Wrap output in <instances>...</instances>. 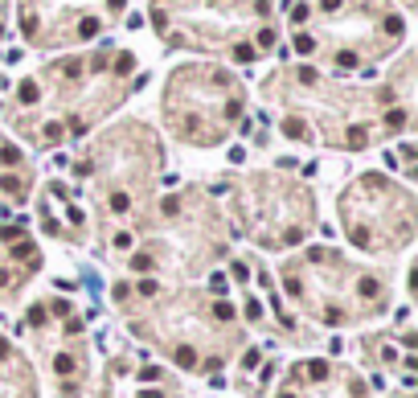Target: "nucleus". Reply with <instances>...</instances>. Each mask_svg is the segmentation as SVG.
Instances as JSON below:
<instances>
[{
	"instance_id": "obj_3",
	"label": "nucleus",
	"mask_w": 418,
	"mask_h": 398,
	"mask_svg": "<svg viewBox=\"0 0 418 398\" xmlns=\"http://www.w3.org/2000/svg\"><path fill=\"white\" fill-rule=\"evenodd\" d=\"M115 70H119V74H127V70H131V58H127V53H119V62H115Z\"/></svg>"
},
{
	"instance_id": "obj_1",
	"label": "nucleus",
	"mask_w": 418,
	"mask_h": 398,
	"mask_svg": "<svg viewBox=\"0 0 418 398\" xmlns=\"http://www.w3.org/2000/svg\"><path fill=\"white\" fill-rule=\"evenodd\" d=\"M21 99H25V103H33V99H37V86H33V82H25V86H21Z\"/></svg>"
},
{
	"instance_id": "obj_4",
	"label": "nucleus",
	"mask_w": 418,
	"mask_h": 398,
	"mask_svg": "<svg viewBox=\"0 0 418 398\" xmlns=\"http://www.w3.org/2000/svg\"><path fill=\"white\" fill-rule=\"evenodd\" d=\"M53 365H57V374H70V370H74V361H70V357H57Z\"/></svg>"
},
{
	"instance_id": "obj_5",
	"label": "nucleus",
	"mask_w": 418,
	"mask_h": 398,
	"mask_svg": "<svg viewBox=\"0 0 418 398\" xmlns=\"http://www.w3.org/2000/svg\"><path fill=\"white\" fill-rule=\"evenodd\" d=\"M295 45H300L304 53H312V49H316V41H312V37H295Z\"/></svg>"
},
{
	"instance_id": "obj_2",
	"label": "nucleus",
	"mask_w": 418,
	"mask_h": 398,
	"mask_svg": "<svg viewBox=\"0 0 418 398\" xmlns=\"http://www.w3.org/2000/svg\"><path fill=\"white\" fill-rule=\"evenodd\" d=\"M176 365H193V349H176Z\"/></svg>"
}]
</instances>
